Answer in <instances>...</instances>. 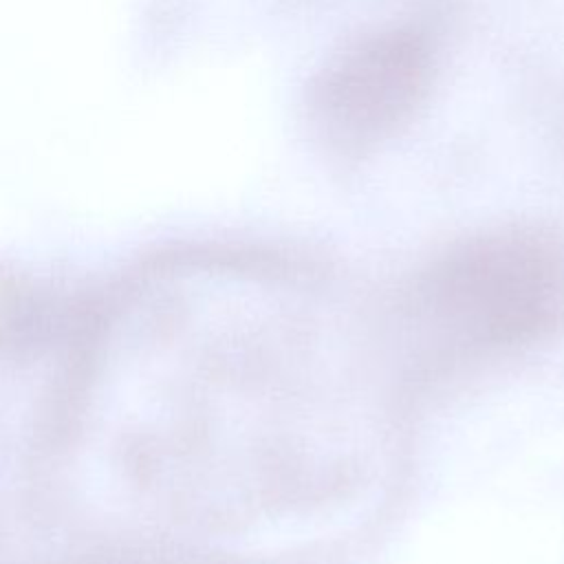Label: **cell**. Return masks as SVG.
<instances>
[{
  "label": "cell",
  "instance_id": "1",
  "mask_svg": "<svg viewBox=\"0 0 564 564\" xmlns=\"http://www.w3.org/2000/svg\"><path fill=\"white\" fill-rule=\"evenodd\" d=\"M414 326L458 355L527 344L564 322V251L505 234L438 262L414 289Z\"/></svg>",
  "mask_w": 564,
  "mask_h": 564
},
{
  "label": "cell",
  "instance_id": "2",
  "mask_svg": "<svg viewBox=\"0 0 564 564\" xmlns=\"http://www.w3.org/2000/svg\"><path fill=\"white\" fill-rule=\"evenodd\" d=\"M425 79V53L408 35L366 42L326 77L319 106L350 134H370L399 121Z\"/></svg>",
  "mask_w": 564,
  "mask_h": 564
}]
</instances>
